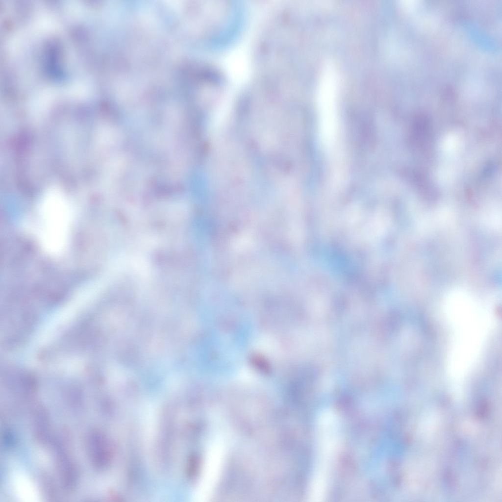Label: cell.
Returning <instances> with one entry per match:
<instances>
[{
    "label": "cell",
    "mask_w": 502,
    "mask_h": 502,
    "mask_svg": "<svg viewBox=\"0 0 502 502\" xmlns=\"http://www.w3.org/2000/svg\"><path fill=\"white\" fill-rule=\"evenodd\" d=\"M319 424V460L314 476L311 494L315 500H321L325 497L337 439V423L333 414H325Z\"/></svg>",
    "instance_id": "obj_1"
},
{
    "label": "cell",
    "mask_w": 502,
    "mask_h": 502,
    "mask_svg": "<svg viewBox=\"0 0 502 502\" xmlns=\"http://www.w3.org/2000/svg\"><path fill=\"white\" fill-rule=\"evenodd\" d=\"M88 449L94 466L98 468L104 466L107 462L108 451L104 439L100 432H91L88 440Z\"/></svg>",
    "instance_id": "obj_2"
}]
</instances>
